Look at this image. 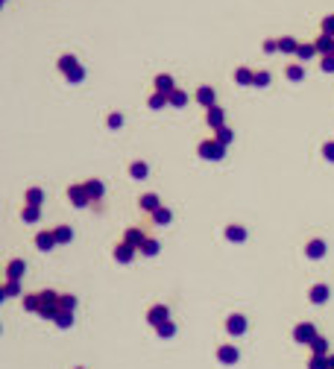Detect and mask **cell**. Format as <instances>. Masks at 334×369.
<instances>
[{
    "instance_id": "cell-16",
    "label": "cell",
    "mask_w": 334,
    "mask_h": 369,
    "mask_svg": "<svg viewBox=\"0 0 334 369\" xmlns=\"http://www.w3.org/2000/svg\"><path fill=\"white\" fill-rule=\"evenodd\" d=\"M328 296H331V290H328V285H322V282H319V285H314L311 290H308V299H311L314 305L328 302Z\"/></svg>"
},
{
    "instance_id": "cell-10",
    "label": "cell",
    "mask_w": 334,
    "mask_h": 369,
    "mask_svg": "<svg viewBox=\"0 0 334 369\" xmlns=\"http://www.w3.org/2000/svg\"><path fill=\"white\" fill-rule=\"evenodd\" d=\"M24 272H27V261H24V258H12V261L6 264V282H21Z\"/></svg>"
},
{
    "instance_id": "cell-13",
    "label": "cell",
    "mask_w": 334,
    "mask_h": 369,
    "mask_svg": "<svg viewBox=\"0 0 334 369\" xmlns=\"http://www.w3.org/2000/svg\"><path fill=\"white\" fill-rule=\"evenodd\" d=\"M35 246L41 252H50L53 246H59L56 243V235H53V229H41V232H35Z\"/></svg>"
},
{
    "instance_id": "cell-26",
    "label": "cell",
    "mask_w": 334,
    "mask_h": 369,
    "mask_svg": "<svg viewBox=\"0 0 334 369\" xmlns=\"http://www.w3.org/2000/svg\"><path fill=\"white\" fill-rule=\"evenodd\" d=\"M21 217H24V223H38L41 205H24V208H21Z\"/></svg>"
},
{
    "instance_id": "cell-23",
    "label": "cell",
    "mask_w": 334,
    "mask_h": 369,
    "mask_svg": "<svg viewBox=\"0 0 334 369\" xmlns=\"http://www.w3.org/2000/svg\"><path fill=\"white\" fill-rule=\"evenodd\" d=\"M299 44H302V41H296L293 35H282V38H279V53H290V56H296Z\"/></svg>"
},
{
    "instance_id": "cell-3",
    "label": "cell",
    "mask_w": 334,
    "mask_h": 369,
    "mask_svg": "<svg viewBox=\"0 0 334 369\" xmlns=\"http://www.w3.org/2000/svg\"><path fill=\"white\" fill-rule=\"evenodd\" d=\"M197 152H200V158H205V161H220V158L226 155V147L211 135V138H205V141L197 144Z\"/></svg>"
},
{
    "instance_id": "cell-15",
    "label": "cell",
    "mask_w": 334,
    "mask_h": 369,
    "mask_svg": "<svg viewBox=\"0 0 334 369\" xmlns=\"http://www.w3.org/2000/svg\"><path fill=\"white\" fill-rule=\"evenodd\" d=\"M138 205H141V211H147V214H155L158 208H161V200H158V194H141L138 197Z\"/></svg>"
},
{
    "instance_id": "cell-20",
    "label": "cell",
    "mask_w": 334,
    "mask_h": 369,
    "mask_svg": "<svg viewBox=\"0 0 334 369\" xmlns=\"http://www.w3.org/2000/svg\"><path fill=\"white\" fill-rule=\"evenodd\" d=\"M135 252H138L135 246H129V243H123V240H120V243L115 246V258L120 261V264H129V261L135 258Z\"/></svg>"
},
{
    "instance_id": "cell-33",
    "label": "cell",
    "mask_w": 334,
    "mask_h": 369,
    "mask_svg": "<svg viewBox=\"0 0 334 369\" xmlns=\"http://www.w3.org/2000/svg\"><path fill=\"white\" fill-rule=\"evenodd\" d=\"M311 354H322V357H328V340H325V337H317V340H314V343H311Z\"/></svg>"
},
{
    "instance_id": "cell-48",
    "label": "cell",
    "mask_w": 334,
    "mask_h": 369,
    "mask_svg": "<svg viewBox=\"0 0 334 369\" xmlns=\"http://www.w3.org/2000/svg\"><path fill=\"white\" fill-rule=\"evenodd\" d=\"M328 360H331V369H334V354H331V357H328Z\"/></svg>"
},
{
    "instance_id": "cell-4",
    "label": "cell",
    "mask_w": 334,
    "mask_h": 369,
    "mask_svg": "<svg viewBox=\"0 0 334 369\" xmlns=\"http://www.w3.org/2000/svg\"><path fill=\"white\" fill-rule=\"evenodd\" d=\"M317 328H314V322H296V328H293V340L302 343V346H311L314 340H317Z\"/></svg>"
},
{
    "instance_id": "cell-41",
    "label": "cell",
    "mask_w": 334,
    "mask_h": 369,
    "mask_svg": "<svg viewBox=\"0 0 334 369\" xmlns=\"http://www.w3.org/2000/svg\"><path fill=\"white\" fill-rule=\"evenodd\" d=\"M155 334H158V337H173V334H176V325L167 319V322H161V325L155 328Z\"/></svg>"
},
{
    "instance_id": "cell-34",
    "label": "cell",
    "mask_w": 334,
    "mask_h": 369,
    "mask_svg": "<svg viewBox=\"0 0 334 369\" xmlns=\"http://www.w3.org/2000/svg\"><path fill=\"white\" fill-rule=\"evenodd\" d=\"M331 357V354H328ZM328 357H322V354H311V360H308V369H331V360Z\"/></svg>"
},
{
    "instance_id": "cell-21",
    "label": "cell",
    "mask_w": 334,
    "mask_h": 369,
    "mask_svg": "<svg viewBox=\"0 0 334 369\" xmlns=\"http://www.w3.org/2000/svg\"><path fill=\"white\" fill-rule=\"evenodd\" d=\"M314 44H317L319 56H328V53H334V35H325V33H319L317 38H314Z\"/></svg>"
},
{
    "instance_id": "cell-32",
    "label": "cell",
    "mask_w": 334,
    "mask_h": 369,
    "mask_svg": "<svg viewBox=\"0 0 334 369\" xmlns=\"http://www.w3.org/2000/svg\"><path fill=\"white\" fill-rule=\"evenodd\" d=\"M284 76H287L290 82H302V79H305V67H302V65H287Z\"/></svg>"
},
{
    "instance_id": "cell-8",
    "label": "cell",
    "mask_w": 334,
    "mask_h": 369,
    "mask_svg": "<svg viewBox=\"0 0 334 369\" xmlns=\"http://www.w3.org/2000/svg\"><path fill=\"white\" fill-rule=\"evenodd\" d=\"M194 100L200 103L202 109H211V106H217V94H214V88L211 85H197V91H194Z\"/></svg>"
},
{
    "instance_id": "cell-11",
    "label": "cell",
    "mask_w": 334,
    "mask_h": 369,
    "mask_svg": "<svg viewBox=\"0 0 334 369\" xmlns=\"http://www.w3.org/2000/svg\"><path fill=\"white\" fill-rule=\"evenodd\" d=\"M226 331L232 337H240L246 331V317H243V314H229V317H226Z\"/></svg>"
},
{
    "instance_id": "cell-37",
    "label": "cell",
    "mask_w": 334,
    "mask_h": 369,
    "mask_svg": "<svg viewBox=\"0 0 334 369\" xmlns=\"http://www.w3.org/2000/svg\"><path fill=\"white\" fill-rule=\"evenodd\" d=\"M147 106H150V109H164V106H170V103H167V94H158V91H152L150 100H147Z\"/></svg>"
},
{
    "instance_id": "cell-5",
    "label": "cell",
    "mask_w": 334,
    "mask_h": 369,
    "mask_svg": "<svg viewBox=\"0 0 334 369\" xmlns=\"http://www.w3.org/2000/svg\"><path fill=\"white\" fill-rule=\"evenodd\" d=\"M67 200L73 202L76 208H85V205H91V197H88V191H85V182H76L67 188Z\"/></svg>"
},
{
    "instance_id": "cell-47",
    "label": "cell",
    "mask_w": 334,
    "mask_h": 369,
    "mask_svg": "<svg viewBox=\"0 0 334 369\" xmlns=\"http://www.w3.org/2000/svg\"><path fill=\"white\" fill-rule=\"evenodd\" d=\"M279 50V38H267L264 41V53H276Z\"/></svg>"
},
{
    "instance_id": "cell-25",
    "label": "cell",
    "mask_w": 334,
    "mask_h": 369,
    "mask_svg": "<svg viewBox=\"0 0 334 369\" xmlns=\"http://www.w3.org/2000/svg\"><path fill=\"white\" fill-rule=\"evenodd\" d=\"M41 202H44V191H41V188H27L24 205H41Z\"/></svg>"
},
{
    "instance_id": "cell-22",
    "label": "cell",
    "mask_w": 334,
    "mask_h": 369,
    "mask_svg": "<svg viewBox=\"0 0 334 369\" xmlns=\"http://www.w3.org/2000/svg\"><path fill=\"white\" fill-rule=\"evenodd\" d=\"M85 191H88V197H91V202H100L103 200V182L100 179H85Z\"/></svg>"
},
{
    "instance_id": "cell-39",
    "label": "cell",
    "mask_w": 334,
    "mask_h": 369,
    "mask_svg": "<svg viewBox=\"0 0 334 369\" xmlns=\"http://www.w3.org/2000/svg\"><path fill=\"white\" fill-rule=\"evenodd\" d=\"M270 82H273L270 70H255V88H267Z\"/></svg>"
},
{
    "instance_id": "cell-17",
    "label": "cell",
    "mask_w": 334,
    "mask_h": 369,
    "mask_svg": "<svg viewBox=\"0 0 334 369\" xmlns=\"http://www.w3.org/2000/svg\"><path fill=\"white\" fill-rule=\"evenodd\" d=\"M237 357H240V352H237L234 346H229V343L217 346V360L220 363H237Z\"/></svg>"
},
{
    "instance_id": "cell-44",
    "label": "cell",
    "mask_w": 334,
    "mask_h": 369,
    "mask_svg": "<svg viewBox=\"0 0 334 369\" xmlns=\"http://www.w3.org/2000/svg\"><path fill=\"white\" fill-rule=\"evenodd\" d=\"M73 308H76V296L62 293V311H73Z\"/></svg>"
},
{
    "instance_id": "cell-42",
    "label": "cell",
    "mask_w": 334,
    "mask_h": 369,
    "mask_svg": "<svg viewBox=\"0 0 334 369\" xmlns=\"http://www.w3.org/2000/svg\"><path fill=\"white\" fill-rule=\"evenodd\" d=\"M106 126H109V129H120V126H123V115H120V112H112V115L106 118Z\"/></svg>"
},
{
    "instance_id": "cell-38",
    "label": "cell",
    "mask_w": 334,
    "mask_h": 369,
    "mask_svg": "<svg viewBox=\"0 0 334 369\" xmlns=\"http://www.w3.org/2000/svg\"><path fill=\"white\" fill-rule=\"evenodd\" d=\"M24 311L38 314V293H27V296H24Z\"/></svg>"
},
{
    "instance_id": "cell-2",
    "label": "cell",
    "mask_w": 334,
    "mask_h": 369,
    "mask_svg": "<svg viewBox=\"0 0 334 369\" xmlns=\"http://www.w3.org/2000/svg\"><path fill=\"white\" fill-rule=\"evenodd\" d=\"M56 65H59V70H62V76H65L67 82H82L85 79V67L79 65V59H76V56H59V62H56Z\"/></svg>"
},
{
    "instance_id": "cell-24",
    "label": "cell",
    "mask_w": 334,
    "mask_h": 369,
    "mask_svg": "<svg viewBox=\"0 0 334 369\" xmlns=\"http://www.w3.org/2000/svg\"><path fill=\"white\" fill-rule=\"evenodd\" d=\"M311 56H319L317 44H314V41H302V44H299V50H296V59H302V62H308Z\"/></svg>"
},
{
    "instance_id": "cell-6",
    "label": "cell",
    "mask_w": 334,
    "mask_h": 369,
    "mask_svg": "<svg viewBox=\"0 0 334 369\" xmlns=\"http://www.w3.org/2000/svg\"><path fill=\"white\" fill-rule=\"evenodd\" d=\"M167 319H170V308H167L164 302H155L150 311H147V322H150L152 328H158V325L167 322Z\"/></svg>"
},
{
    "instance_id": "cell-12",
    "label": "cell",
    "mask_w": 334,
    "mask_h": 369,
    "mask_svg": "<svg viewBox=\"0 0 334 369\" xmlns=\"http://www.w3.org/2000/svg\"><path fill=\"white\" fill-rule=\"evenodd\" d=\"M205 123H208L211 129H220V126H226V109H220V106H211V109H205Z\"/></svg>"
},
{
    "instance_id": "cell-31",
    "label": "cell",
    "mask_w": 334,
    "mask_h": 369,
    "mask_svg": "<svg viewBox=\"0 0 334 369\" xmlns=\"http://www.w3.org/2000/svg\"><path fill=\"white\" fill-rule=\"evenodd\" d=\"M158 252H161V243H158L155 237H147V240H144V246H141V255L152 258V255H158Z\"/></svg>"
},
{
    "instance_id": "cell-43",
    "label": "cell",
    "mask_w": 334,
    "mask_h": 369,
    "mask_svg": "<svg viewBox=\"0 0 334 369\" xmlns=\"http://www.w3.org/2000/svg\"><path fill=\"white\" fill-rule=\"evenodd\" d=\"M319 62H322V70H325V73H334V53H328V56H319Z\"/></svg>"
},
{
    "instance_id": "cell-7",
    "label": "cell",
    "mask_w": 334,
    "mask_h": 369,
    "mask_svg": "<svg viewBox=\"0 0 334 369\" xmlns=\"http://www.w3.org/2000/svg\"><path fill=\"white\" fill-rule=\"evenodd\" d=\"M147 232L141 229V226H129L126 232H123V243H129V246H135V249L141 252V246H144V240H147Z\"/></svg>"
},
{
    "instance_id": "cell-14",
    "label": "cell",
    "mask_w": 334,
    "mask_h": 369,
    "mask_svg": "<svg viewBox=\"0 0 334 369\" xmlns=\"http://www.w3.org/2000/svg\"><path fill=\"white\" fill-rule=\"evenodd\" d=\"M152 85H155V91H158V94H167V97L176 91V79H173L170 73H158V76L152 79Z\"/></svg>"
},
{
    "instance_id": "cell-35",
    "label": "cell",
    "mask_w": 334,
    "mask_h": 369,
    "mask_svg": "<svg viewBox=\"0 0 334 369\" xmlns=\"http://www.w3.org/2000/svg\"><path fill=\"white\" fill-rule=\"evenodd\" d=\"M170 220H173V211H170L167 205H161V208H158V211L152 214V223H158V226H167Z\"/></svg>"
},
{
    "instance_id": "cell-19",
    "label": "cell",
    "mask_w": 334,
    "mask_h": 369,
    "mask_svg": "<svg viewBox=\"0 0 334 369\" xmlns=\"http://www.w3.org/2000/svg\"><path fill=\"white\" fill-rule=\"evenodd\" d=\"M226 240H232V243H243V240H246V229H243L240 223H229V226H226Z\"/></svg>"
},
{
    "instance_id": "cell-45",
    "label": "cell",
    "mask_w": 334,
    "mask_h": 369,
    "mask_svg": "<svg viewBox=\"0 0 334 369\" xmlns=\"http://www.w3.org/2000/svg\"><path fill=\"white\" fill-rule=\"evenodd\" d=\"M319 27H322V33H325V35H334V15H325Z\"/></svg>"
},
{
    "instance_id": "cell-27",
    "label": "cell",
    "mask_w": 334,
    "mask_h": 369,
    "mask_svg": "<svg viewBox=\"0 0 334 369\" xmlns=\"http://www.w3.org/2000/svg\"><path fill=\"white\" fill-rule=\"evenodd\" d=\"M188 100H191V97H188V91H182V88H176V91L167 97V103H170L173 109H182V106H188Z\"/></svg>"
},
{
    "instance_id": "cell-36",
    "label": "cell",
    "mask_w": 334,
    "mask_h": 369,
    "mask_svg": "<svg viewBox=\"0 0 334 369\" xmlns=\"http://www.w3.org/2000/svg\"><path fill=\"white\" fill-rule=\"evenodd\" d=\"M53 322H56L59 328H70V325H73V311H59Z\"/></svg>"
},
{
    "instance_id": "cell-9",
    "label": "cell",
    "mask_w": 334,
    "mask_h": 369,
    "mask_svg": "<svg viewBox=\"0 0 334 369\" xmlns=\"http://www.w3.org/2000/svg\"><path fill=\"white\" fill-rule=\"evenodd\" d=\"M325 249H328V243H325L322 237H311V240L305 243V255H308L311 261H319V258L325 255Z\"/></svg>"
},
{
    "instance_id": "cell-29",
    "label": "cell",
    "mask_w": 334,
    "mask_h": 369,
    "mask_svg": "<svg viewBox=\"0 0 334 369\" xmlns=\"http://www.w3.org/2000/svg\"><path fill=\"white\" fill-rule=\"evenodd\" d=\"M214 138H217L223 147H229V144L234 141V129L232 126H220V129H214Z\"/></svg>"
},
{
    "instance_id": "cell-18",
    "label": "cell",
    "mask_w": 334,
    "mask_h": 369,
    "mask_svg": "<svg viewBox=\"0 0 334 369\" xmlns=\"http://www.w3.org/2000/svg\"><path fill=\"white\" fill-rule=\"evenodd\" d=\"M234 82L237 85H243V88H249V85H255V70H252V67H237V70H234Z\"/></svg>"
},
{
    "instance_id": "cell-1",
    "label": "cell",
    "mask_w": 334,
    "mask_h": 369,
    "mask_svg": "<svg viewBox=\"0 0 334 369\" xmlns=\"http://www.w3.org/2000/svg\"><path fill=\"white\" fill-rule=\"evenodd\" d=\"M59 311H62V293H56V290H38V317L56 319Z\"/></svg>"
},
{
    "instance_id": "cell-46",
    "label": "cell",
    "mask_w": 334,
    "mask_h": 369,
    "mask_svg": "<svg viewBox=\"0 0 334 369\" xmlns=\"http://www.w3.org/2000/svg\"><path fill=\"white\" fill-rule=\"evenodd\" d=\"M322 155H325V161L334 164V141H325V144H322Z\"/></svg>"
},
{
    "instance_id": "cell-30",
    "label": "cell",
    "mask_w": 334,
    "mask_h": 369,
    "mask_svg": "<svg viewBox=\"0 0 334 369\" xmlns=\"http://www.w3.org/2000/svg\"><path fill=\"white\" fill-rule=\"evenodd\" d=\"M53 235H56V243H59V246H65V243H70L73 232H70V226H56Z\"/></svg>"
},
{
    "instance_id": "cell-28",
    "label": "cell",
    "mask_w": 334,
    "mask_h": 369,
    "mask_svg": "<svg viewBox=\"0 0 334 369\" xmlns=\"http://www.w3.org/2000/svg\"><path fill=\"white\" fill-rule=\"evenodd\" d=\"M147 173H150L147 161H132V164H129V176L138 179V182H141V179H147Z\"/></svg>"
},
{
    "instance_id": "cell-40",
    "label": "cell",
    "mask_w": 334,
    "mask_h": 369,
    "mask_svg": "<svg viewBox=\"0 0 334 369\" xmlns=\"http://www.w3.org/2000/svg\"><path fill=\"white\" fill-rule=\"evenodd\" d=\"M18 293H21V285H18V282H6V279H3V299L18 296Z\"/></svg>"
},
{
    "instance_id": "cell-49",
    "label": "cell",
    "mask_w": 334,
    "mask_h": 369,
    "mask_svg": "<svg viewBox=\"0 0 334 369\" xmlns=\"http://www.w3.org/2000/svg\"><path fill=\"white\" fill-rule=\"evenodd\" d=\"M76 369H85V366H76Z\"/></svg>"
}]
</instances>
